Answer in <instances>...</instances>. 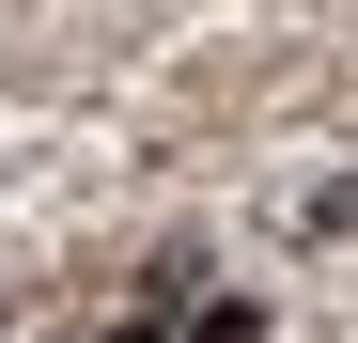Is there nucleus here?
I'll return each instance as SVG.
<instances>
[{"label": "nucleus", "instance_id": "nucleus-1", "mask_svg": "<svg viewBox=\"0 0 358 343\" xmlns=\"http://www.w3.org/2000/svg\"><path fill=\"white\" fill-rule=\"evenodd\" d=\"M171 343H265V312H250V297H203V312L171 328Z\"/></svg>", "mask_w": 358, "mask_h": 343}, {"label": "nucleus", "instance_id": "nucleus-2", "mask_svg": "<svg viewBox=\"0 0 358 343\" xmlns=\"http://www.w3.org/2000/svg\"><path fill=\"white\" fill-rule=\"evenodd\" d=\"M109 343H171V328H109Z\"/></svg>", "mask_w": 358, "mask_h": 343}]
</instances>
